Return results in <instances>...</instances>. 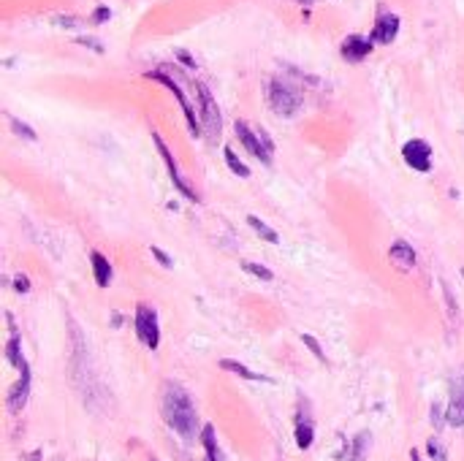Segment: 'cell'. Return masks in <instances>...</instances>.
<instances>
[{
  "label": "cell",
  "instance_id": "4fadbf2b",
  "mask_svg": "<svg viewBox=\"0 0 464 461\" xmlns=\"http://www.w3.org/2000/svg\"><path fill=\"white\" fill-rule=\"evenodd\" d=\"M388 258H391V260H394L402 271H413V269H415V263H418L415 250H413L408 242H394V244H391V247H388Z\"/></svg>",
  "mask_w": 464,
  "mask_h": 461
},
{
  "label": "cell",
  "instance_id": "484cf974",
  "mask_svg": "<svg viewBox=\"0 0 464 461\" xmlns=\"http://www.w3.org/2000/svg\"><path fill=\"white\" fill-rule=\"evenodd\" d=\"M150 253H152V255H155V258H158V260H161V266H166V269H168V266H174V260H171V258L166 255V253H163V250H161V247H155V244H152V247H150Z\"/></svg>",
  "mask_w": 464,
  "mask_h": 461
},
{
  "label": "cell",
  "instance_id": "3957f363",
  "mask_svg": "<svg viewBox=\"0 0 464 461\" xmlns=\"http://www.w3.org/2000/svg\"><path fill=\"white\" fill-rule=\"evenodd\" d=\"M233 131H236L239 141L245 144V149L253 155V158H258V161H263V163H272L274 144H272V138L266 136V131H258V128H253V125L245 120H236Z\"/></svg>",
  "mask_w": 464,
  "mask_h": 461
},
{
  "label": "cell",
  "instance_id": "2e32d148",
  "mask_svg": "<svg viewBox=\"0 0 464 461\" xmlns=\"http://www.w3.org/2000/svg\"><path fill=\"white\" fill-rule=\"evenodd\" d=\"M220 369L231 372V375H236V378L256 380V383H272V378H266V375H258V372H250L245 364H239V361H231V358H223V361H220Z\"/></svg>",
  "mask_w": 464,
  "mask_h": 461
},
{
  "label": "cell",
  "instance_id": "8992f818",
  "mask_svg": "<svg viewBox=\"0 0 464 461\" xmlns=\"http://www.w3.org/2000/svg\"><path fill=\"white\" fill-rule=\"evenodd\" d=\"M402 158L413 171H421V174L432 171V147L423 138H410L408 144L402 147Z\"/></svg>",
  "mask_w": 464,
  "mask_h": 461
},
{
  "label": "cell",
  "instance_id": "83f0119b",
  "mask_svg": "<svg viewBox=\"0 0 464 461\" xmlns=\"http://www.w3.org/2000/svg\"><path fill=\"white\" fill-rule=\"evenodd\" d=\"M76 44H82V46H90V49H93V52H104V44H101V41H96V39H76Z\"/></svg>",
  "mask_w": 464,
  "mask_h": 461
},
{
  "label": "cell",
  "instance_id": "30bf717a",
  "mask_svg": "<svg viewBox=\"0 0 464 461\" xmlns=\"http://www.w3.org/2000/svg\"><path fill=\"white\" fill-rule=\"evenodd\" d=\"M372 46H375V41L372 39L353 33V36H348V39L340 44V54H342L345 63H361L364 57H369Z\"/></svg>",
  "mask_w": 464,
  "mask_h": 461
},
{
  "label": "cell",
  "instance_id": "9c48e42d",
  "mask_svg": "<svg viewBox=\"0 0 464 461\" xmlns=\"http://www.w3.org/2000/svg\"><path fill=\"white\" fill-rule=\"evenodd\" d=\"M445 420L450 426H464V369L450 383V402L445 410Z\"/></svg>",
  "mask_w": 464,
  "mask_h": 461
},
{
  "label": "cell",
  "instance_id": "7a4b0ae2",
  "mask_svg": "<svg viewBox=\"0 0 464 461\" xmlns=\"http://www.w3.org/2000/svg\"><path fill=\"white\" fill-rule=\"evenodd\" d=\"M266 98L269 106L280 114V117H293L301 108V93L286 79H272L266 84Z\"/></svg>",
  "mask_w": 464,
  "mask_h": 461
},
{
  "label": "cell",
  "instance_id": "f1b7e54d",
  "mask_svg": "<svg viewBox=\"0 0 464 461\" xmlns=\"http://www.w3.org/2000/svg\"><path fill=\"white\" fill-rule=\"evenodd\" d=\"M14 290H19V293H28V290H30V280H28V277H16V280H14Z\"/></svg>",
  "mask_w": 464,
  "mask_h": 461
},
{
  "label": "cell",
  "instance_id": "4dcf8cb0",
  "mask_svg": "<svg viewBox=\"0 0 464 461\" xmlns=\"http://www.w3.org/2000/svg\"><path fill=\"white\" fill-rule=\"evenodd\" d=\"M55 25H76V19L74 16H57Z\"/></svg>",
  "mask_w": 464,
  "mask_h": 461
},
{
  "label": "cell",
  "instance_id": "d6a6232c",
  "mask_svg": "<svg viewBox=\"0 0 464 461\" xmlns=\"http://www.w3.org/2000/svg\"><path fill=\"white\" fill-rule=\"evenodd\" d=\"M296 3H304V6H310V3H313V0H296Z\"/></svg>",
  "mask_w": 464,
  "mask_h": 461
},
{
  "label": "cell",
  "instance_id": "ba28073f",
  "mask_svg": "<svg viewBox=\"0 0 464 461\" xmlns=\"http://www.w3.org/2000/svg\"><path fill=\"white\" fill-rule=\"evenodd\" d=\"M152 141H155V147H158V152H161V158H163V163H166V168H168V176H171V182H174V188L188 198V201H198V196H196V190L185 182V176L179 174V168H177V163H174V155L168 152V147L163 144V138H161V133H152Z\"/></svg>",
  "mask_w": 464,
  "mask_h": 461
},
{
  "label": "cell",
  "instance_id": "7c38bea8",
  "mask_svg": "<svg viewBox=\"0 0 464 461\" xmlns=\"http://www.w3.org/2000/svg\"><path fill=\"white\" fill-rule=\"evenodd\" d=\"M22 378L16 380V385L9 391V410L11 412H22V407L28 405V396H30V366L28 361L19 366Z\"/></svg>",
  "mask_w": 464,
  "mask_h": 461
},
{
  "label": "cell",
  "instance_id": "ac0fdd59",
  "mask_svg": "<svg viewBox=\"0 0 464 461\" xmlns=\"http://www.w3.org/2000/svg\"><path fill=\"white\" fill-rule=\"evenodd\" d=\"M247 226H250V228L256 230V233H258V236H261V239H263V242H269V244H277V242H280V236H277V230L269 228V226H266V223H263V220H261L258 215H247Z\"/></svg>",
  "mask_w": 464,
  "mask_h": 461
},
{
  "label": "cell",
  "instance_id": "4316f807",
  "mask_svg": "<svg viewBox=\"0 0 464 461\" xmlns=\"http://www.w3.org/2000/svg\"><path fill=\"white\" fill-rule=\"evenodd\" d=\"M429 453H432V459H437V461H445V450H443V445L437 442V440H429Z\"/></svg>",
  "mask_w": 464,
  "mask_h": 461
},
{
  "label": "cell",
  "instance_id": "52a82bcc",
  "mask_svg": "<svg viewBox=\"0 0 464 461\" xmlns=\"http://www.w3.org/2000/svg\"><path fill=\"white\" fill-rule=\"evenodd\" d=\"M196 93H198V101H201V125H204L206 136H220V108L212 93H209V87L196 81Z\"/></svg>",
  "mask_w": 464,
  "mask_h": 461
},
{
  "label": "cell",
  "instance_id": "277c9868",
  "mask_svg": "<svg viewBox=\"0 0 464 461\" xmlns=\"http://www.w3.org/2000/svg\"><path fill=\"white\" fill-rule=\"evenodd\" d=\"M144 79H152V81H161L163 87H168L171 93H174V98L179 101V106H182V111H185V120H188V128H191L193 136H198L201 131H204V125H201V120L196 117V108L191 106V101L185 98V93H182V87H179L177 81L171 79L168 74H163V71H147L144 74Z\"/></svg>",
  "mask_w": 464,
  "mask_h": 461
},
{
  "label": "cell",
  "instance_id": "ffe728a7",
  "mask_svg": "<svg viewBox=\"0 0 464 461\" xmlns=\"http://www.w3.org/2000/svg\"><path fill=\"white\" fill-rule=\"evenodd\" d=\"M201 442H204V450H206V461H220L218 437H215V429H212L209 423L201 429Z\"/></svg>",
  "mask_w": 464,
  "mask_h": 461
},
{
  "label": "cell",
  "instance_id": "cb8c5ba5",
  "mask_svg": "<svg viewBox=\"0 0 464 461\" xmlns=\"http://www.w3.org/2000/svg\"><path fill=\"white\" fill-rule=\"evenodd\" d=\"M301 342L310 348V353H313L318 361H326V353H323V348H321V342H318V339L310 337V334H301Z\"/></svg>",
  "mask_w": 464,
  "mask_h": 461
},
{
  "label": "cell",
  "instance_id": "1f68e13d",
  "mask_svg": "<svg viewBox=\"0 0 464 461\" xmlns=\"http://www.w3.org/2000/svg\"><path fill=\"white\" fill-rule=\"evenodd\" d=\"M410 459H413V461H421V456H418V450H410Z\"/></svg>",
  "mask_w": 464,
  "mask_h": 461
},
{
  "label": "cell",
  "instance_id": "603a6c76",
  "mask_svg": "<svg viewBox=\"0 0 464 461\" xmlns=\"http://www.w3.org/2000/svg\"><path fill=\"white\" fill-rule=\"evenodd\" d=\"M9 122H11V131H14L16 136H22V138H28V141H36V138H39V136H36V131H33L30 125L19 122L16 117H9Z\"/></svg>",
  "mask_w": 464,
  "mask_h": 461
},
{
  "label": "cell",
  "instance_id": "7402d4cb",
  "mask_svg": "<svg viewBox=\"0 0 464 461\" xmlns=\"http://www.w3.org/2000/svg\"><path fill=\"white\" fill-rule=\"evenodd\" d=\"M242 269H245L247 274H253V277H258V280H263V283H272V280H274L272 269H266L263 263H253V260H242Z\"/></svg>",
  "mask_w": 464,
  "mask_h": 461
},
{
  "label": "cell",
  "instance_id": "8fae6325",
  "mask_svg": "<svg viewBox=\"0 0 464 461\" xmlns=\"http://www.w3.org/2000/svg\"><path fill=\"white\" fill-rule=\"evenodd\" d=\"M396 33H399V16H396L394 11L380 9L378 19H375V27H372V33H369V39L375 41V44H391V41L396 39Z\"/></svg>",
  "mask_w": 464,
  "mask_h": 461
},
{
  "label": "cell",
  "instance_id": "d4e9b609",
  "mask_svg": "<svg viewBox=\"0 0 464 461\" xmlns=\"http://www.w3.org/2000/svg\"><path fill=\"white\" fill-rule=\"evenodd\" d=\"M111 19V9L109 6H98L96 14H93V25H101V22H106Z\"/></svg>",
  "mask_w": 464,
  "mask_h": 461
},
{
  "label": "cell",
  "instance_id": "6da1fadb",
  "mask_svg": "<svg viewBox=\"0 0 464 461\" xmlns=\"http://www.w3.org/2000/svg\"><path fill=\"white\" fill-rule=\"evenodd\" d=\"M161 410H163L166 423L185 440H193L196 437V426H198V418H196V407H193L191 393L185 391L179 383L174 380H166L163 383V399H161Z\"/></svg>",
  "mask_w": 464,
  "mask_h": 461
},
{
  "label": "cell",
  "instance_id": "9a60e30c",
  "mask_svg": "<svg viewBox=\"0 0 464 461\" xmlns=\"http://www.w3.org/2000/svg\"><path fill=\"white\" fill-rule=\"evenodd\" d=\"M90 263H93V277H96L98 288H106L111 283V263L109 258H104L101 253H93L90 255Z\"/></svg>",
  "mask_w": 464,
  "mask_h": 461
},
{
  "label": "cell",
  "instance_id": "836d02e7",
  "mask_svg": "<svg viewBox=\"0 0 464 461\" xmlns=\"http://www.w3.org/2000/svg\"><path fill=\"white\" fill-rule=\"evenodd\" d=\"M152 461H155V459H152Z\"/></svg>",
  "mask_w": 464,
  "mask_h": 461
},
{
  "label": "cell",
  "instance_id": "5bb4252c",
  "mask_svg": "<svg viewBox=\"0 0 464 461\" xmlns=\"http://www.w3.org/2000/svg\"><path fill=\"white\" fill-rule=\"evenodd\" d=\"M6 320H9V342H6V358H9V364L19 369V366L25 364V358H22V342H19V331H16L14 318H11V315H9Z\"/></svg>",
  "mask_w": 464,
  "mask_h": 461
},
{
  "label": "cell",
  "instance_id": "5b68a950",
  "mask_svg": "<svg viewBox=\"0 0 464 461\" xmlns=\"http://www.w3.org/2000/svg\"><path fill=\"white\" fill-rule=\"evenodd\" d=\"M136 337L141 339V345H147L150 350H155L161 345V325H158V312L152 310L150 304H138L136 307Z\"/></svg>",
  "mask_w": 464,
  "mask_h": 461
},
{
  "label": "cell",
  "instance_id": "f546056e",
  "mask_svg": "<svg viewBox=\"0 0 464 461\" xmlns=\"http://www.w3.org/2000/svg\"><path fill=\"white\" fill-rule=\"evenodd\" d=\"M177 57H179V60H182V63H185L188 68H196V60H193V57H191L188 52H185V49H177Z\"/></svg>",
  "mask_w": 464,
  "mask_h": 461
},
{
  "label": "cell",
  "instance_id": "44dd1931",
  "mask_svg": "<svg viewBox=\"0 0 464 461\" xmlns=\"http://www.w3.org/2000/svg\"><path fill=\"white\" fill-rule=\"evenodd\" d=\"M223 158H226L228 168H231V171H233L236 176H242V179H247V176H250V168H247L245 163L236 158V152H233L231 147H223Z\"/></svg>",
  "mask_w": 464,
  "mask_h": 461
},
{
  "label": "cell",
  "instance_id": "d6986e66",
  "mask_svg": "<svg viewBox=\"0 0 464 461\" xmlns=\"http://www.w3.org/2000/svg\"><path fill=\"white\" fill-rule=\"evenodd\" d=\"M315 440V429H313V420L310 418H299L296 420V445L301 450H307V447L313 445Z\"/></svg>",
  "mask_w": 464,
  "mask_h": 461
},
{
  "label": "cell",
  "instance_id": "e0dca14e",
  "mask_svg": "<svg viewBox=\"0 0 464 461\" xmlns=\"http://www.w3.org/2000/svg\"><path fill=\"white\" fill-rule=\"evenodd\" d=\"M369 445H372V434L361 432L355 434V440L350 442V453H348V461H364L369 453Z\"/></svg>",
  "mask_w": 464,
  "mask_h": 461
}]
</instances>
